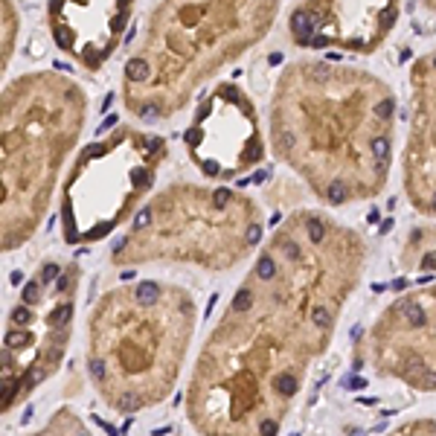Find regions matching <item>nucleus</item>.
Segmentation results:
<instances>
[{"label": "nucleus", "instance_id": "20e7f679", "mask_svg": "<svg viewBox=\"0 0 436 436\" xmlns=\"http://www.w3.org/2000/svg\"><path fill=\"white\" fill-rule=\"evenodd\" d=\"M87 90L67 73L29 70L0 96L3 250L20 247L44 221L49 201L87 125Z\"/></svg>", "mask_w": 436, "mask_h": 436}, {"label": "nucleus", "instance_id": "f8f14e48", "mask_svg": "<svg viewBox=\"0 0 436 436\" xmlns=\"http://www.w3.org/2000/svg\"><path fill=\"white\" fill-rule=\"evenodd\" d=\"M419 3H422L428 12H436V0H419Z\"/></svg>", "mask_w": 436, "mask_h": 436}, {"label": "nucleus", "instance_id": "0eeeda50", "mask_svg": "<svg viewBox=\"0 0 436 436\" xmlns=\"http://www.w3.org/2000/svg\"><path fill=\"white\" fill-rule=\"evenodd\" d=\"M166 157V137L137 125H116L84 145L61 183L64 239L87 244L113 233L151 192Z\"/></svg>", "mask_w": 436, "mask_h": 436}, {"label": "nucleus", "instance_id": "ddd939ff", "mask_svg": "<svg viewBox=\"0 0 436 436\" xmlns=\"http://www.w3.org/2000/svg\"><path fill=\"white\" fill-rule=\"evenodd\" d=\"M364 384H367L364 378H349V387H352V390H355V387H364Z\"/></svg>", "mask_w": 436, "mask_h": 436}, {"label": "nucleus", "instance_id": "f03ea898", "mask_svg": "<svg viewBox=\"0 0 436 436\" xmlns=\"http://www.w3.org/2000/svg\"><path fill=\"white\" fill-rule=\"evenodd\" d=\"M399 99L378 73L332 58L288 61L268 105V143L323 204L378 198L393 172Z\"/></svg>", "mask_w": 436, "mask_h": 436}, {"label": "nucleus", "instance_id": "9b49d317", "mask_svg": "<svg viewBox=\"0 0 436 436\" xmlns=\"http://www.w3.org/2000/svg\"><path fill=\"white\" fill-rule=\"evenodd\" d=\"M0 15H3V32H0V67L3 73L9 70L12 52H15V41H17V12H15V0H0Z\"/></svg>", "mask_w": 436, "mask_h": 436}, {"label": "nucleus", "instance_id": "423d86ee", "mask_svg": "<svg viewBox=\"0 0 436 436\" xmlns=\"http://www.w3.org/2000/svg\"><path fill=\"white\" fill-rule=\"evenodd\" d=\"M262 233V212L250 195L178 180L134 215L128 233L113 242L111 256L116 262L172 256L224 268L256 247Z\"/></svg>", "mask_w": 436, "mask_h": 436}, {"label": "nucleus", "instance_id": "6e6552de", "mask_svg": "<svg viewBox=\"0 0 436 436\" xmlns=\"http://www.w3.org/2000/svg\"><path fill=\"white\" fill-rule=\"evenodd\" d=\"M183 143L192 166L207 180H236L268 154L259 108L236 81H218L201 99Z\"/></svg>", "mask_w": 436, "mask_h": 436}, {"label": "nucleus", "instance_id": "39448f33", "mask_svg": "<svg viewBox=\"0 0 436 436\" xmlns=\"http://www.w3.org/2000/svg\"><path fill=\"white\" fill-rule=\"evenodd\" d=\"M192 323V300L169 297L160 282H137L111 297L96 317L90 378L111 393V407L137 413L166 390Z\"/></svg>", "mask_w": 436, "mask_h": 436}, {"label": "nucleus", "instance_id": "f257e3e1", "mask_svg": "<svg viewBox=\"0 0 436 436\" xmlns=\"http://www.w3.org/2000/svg\"><path fill=\"white\" fill-rule=\"evenodd\" d=\"M268 247L276 271H253L239 285L195 375V416L218 436H279L274 402L300 393L297 364L329 335L317 326V308L332 303L314 300V291L343 279L361 239L323 212H297Z\"/></svg>", "mask_w": 436, "mask_h": 436}, {"label": "nucleus", "instance_id": "7ed1b4c3", "mask_svg": "<svg viewBox=\"0 0 436 436\" xmlns=\"http://www.w3.org/2000/svg\"><path fill=\"white\" fill-rule=\"evenodd\" d=\"M282 0H160L122 67L128 116L163 122L268 38Z\"/></svg>", "mask_w": 436, "mask_h": 436}, {"label": "nucleus", "instance_id": "9d476101", "mask_svg": "<svg viewBox=\"0 0 436 436\" xmlns=\"http://www.w3.org/2000/svg\"><path fill=\"white\" fill-rule=\"evenodd\" d=\"M137 0H47L55 49L84 73H99L122 47Z\"/></svg>", "mask_w": 436, "mask_h": 436}, {"label": "nucleus", "instance_id": "1a4fd4ad", "mask_svg": "<svg viewBox=\"0 0 436 436\" xmlns=\"http://www.w3.org/2000/svg\"><path fill=\"white\" fill-rule=\"evenodd\" d=\"M402 15V0H303L288 15V38L308 52H378Z\"/></svg>", "mask_w": 436, "mask_h": 436}]
</instances>
